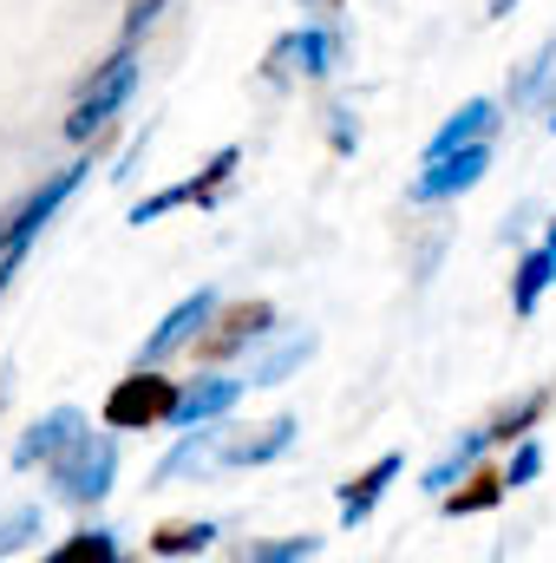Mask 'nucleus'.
<instances>
[{
  "label": "nucleus",
  "mask_w": 556,
  "mask_h": 563,
  "mask_svg": "<svg viewBox=\"0 0 556 563\" xmlns=\"http://www.w3.org/2000/svg\"><path fill=\"white\" fill-rule=\"evenodd\" d=\"M46 478H53V492H59L66 505H99V498L112 492V478H119V439L86 426V432L46 465Z\"/></svg>",
  "instance_id": "f257e3e1"
},
{
  "label": "nucleus",
  "mask_w": 556,
  "mask_h": 563,
  "mask_svg": "<svg viewBox=\"0 0 556 563\" xmlns=\"http://www.w3.org/2000/svg\"><path fill=\"white\" fill-rule=\"evenodd\" d=\"M132 86H138V53L125 46V53H112V59L92 73V86L79 92V106H73V119H66V139L86 144L112 112H119V106H125V99H132Z\"/></svg>",
  "instance_id": "f03ea898"
},
{
  "label": "nucleus",
  "mask_w": 556,
  "mask_h": 563,
  "mask_svg": "<svg viewBox=\"0 0 556 563\" xmlns=\"http://www.w3.org/2000/svg\"><path fill=\"white\" fill-rule=\"evenodd\" d=\"M491 170V144H458L445 157H425V170L413 177V203H445V197H465L471 184H485Z\"/></svg>",
  "instance_id": "7ed1b4c3"
},
{
  "label": "nucleus",
  "mask_w": 556,
  "mask_h": 563,
  "mask_svg": "<svg viewBox=\"0 0 556 563\" xmlns=\"http://www.w3.org/2000/svg\"><path fill=\"white\" fill-rule=\"evenodd\" d=\"M79 184H86V164H66V170H53V177H46V184H40V190H33L20 210H13V223H0V256H7V250H26V243H33V236H40V230L59 217V203H66Z\"/></svg>",
  "instance_id": "20e7f679"
},
{
  "label": "nucleus",
  "mask_w": 556,
  "mask_h": 563,
  "mask_svg": "<svg viewBox=\"0 0 556 563\" xmlns=\"http://www.w3.org/2000/svg\"><path fill=\"white\" fill-rule=\"evenodd\" d=\"M236 164H243V151H236V144H223V151H216V157H210V164H203V170H197L190 184H170V190H157V197H144V203H132V223L144 230V223H157L164 210H184V203H216Z\"/></svg>",
  "instance_id": "39448f33"
},
{
  "label": "nucleus",
  "mask_w": 556,
  "mask_h": 563,
  "mask_svg": "<svg viewBox=\"0 0 556 563\" xmlns=\"http://www.w3.org/2000/svg\"><path fill=\"white\" fill-rule=\"evenodd\" d=\"M210 321H216V288H197V295H184V301H177V308H170V314L151 328V341L138 347V367H157V361H170V354H177L184 341H197Z\"/></svg>",
  "instance_id": "423d86ee"
},
{
  "label": "nucleus",
  "mask_w": 556,
  "mask_h": 563,
  "mask_svg": "<svg viewBox=\"0 0 556 563\" xmlns=\"http://www.w3.org/2000/svg\"><path fill=\"white\" fill-rule=\"evenodd\" d=\"M230 459V432H216V426L203 420V426H184V439L157 459V485H177V478H203V472H216Z\"/></svg>",
  "instance_id": "0eeeda50"
},
{
  "label": "nucleus",
  "mask_w": 556,
  "mask_h": 563,
  "mask_svg": "<svg viewBox=\"0 0 556 563\" xmlns=\"http://www.w3.org/2000/svg\"><path fill=\"white\" fill-rule=\"evenodd\" d=\"M170 407H177V387L157 380L151 367H138V374L119 380V394L105 400V426H157V420H170Z\"/></svg>",
  "instance_id": "6e6552de"
},
{
  "label": "nucleus",
  "mask_w": 556,
  "mask_h": 563,
  "mask_svg": "<svg viewBox=\"0 0 556 563\" xmlns=\"http://www.w3.org/2000/svg\"><path fill=\"white\" fill-rule=\"evenodd\" d=\"M243 387H249V380H230V374H197V380H184V387H177V407H170V420H164V426H177V432H184V426L223 420V413L243 400Z\"/></svg>",
  "instance_id": "1a4fd4ad"
},
{
  "label": "nucleus",
  "mask_w": 556,
  "mask_h": 563,
  "mask_svg": "<svg viewBox=\"0 0 556 563\" xmlns=\"http://www.w3.org/2000/svg\"><path fill=\"white\" fill-rule=\"evenodd\" d=\"M281 73H301V79L334 73V33L327 26H294L276 53H269V79H281Z\"/></svg>",
  "instance_id": "9d476101"
},
{
  "label": "nucleus",
  "mask_w": 556,
  "mask_h": 563,
  "mask_svg": "<svg viewBox=\"0 0 556 563\" xmlns=\"http://www.w3.org/2000/svg\"><path fill=\"white\" fill-rule=\"evenodd\" d=\"M79 432H86V413H79V407H53L46 420L26 426V439L13 445V465H53Z\"/></svg>",
  "instance_id": "9b49d317"
},
{
  "label": "nucleus",
  "mask_w": 556,
  "mask_h": 563,
  "mask_svg": "<svg viewBox=\"0 0 556 563\" xmlns=\"http://www.w3.org/2000/svg\"><path fill=\"white\" fill-rule=\"evenodd\" d=\"M400 465H407L400 452H380V459H374L347 492H341V525H367V518H374V505L387 498V485L400 478Z\"/></svg>",
  "instance_id": "f8f14e48"
},
{
  "label": "nucleus",
  "mask_w": 556,
  "mask_h": 563,
  "mask_svg": "<svg viewBox=\"0 0 556 563\" xmlns=\"http://www.w3.org/2000/svg\"><path fill=\"white\" fill-rule=\"evenodd\" d=\"M308 354H314V328H288V334L269 341L263 354H249V387H281Z\"/></svg>",
  "instance_id": "ddd939ff"
},
{
  "label": "nucleus",
  "mask_w": 556,
  "mask_h": 563,
  "mask_svg": "<svg viewBox=\"0 0 556 563\" xmlns=\"http://www.w3.org/2000/svg\"><path fill=\"white\" fill-rule=\"evenodd\" d=\"M498 132V106L491 99H465L445 125H438V139L425 144V157H445V151H458V144H478Z\"/></svg>",
  "instance_id": "4468645a"
},
{
  "label": "nucleus",
  "mask_w": 556,
  "mask_h": 563,
  "mask_svg": "<svg viewBox=\"0 0 556 563\" xmlns=\"http://www.w3.org/2000/svg\"><path fill=\"white\" fill-rule=\"evenodd\" d=\"M294 432H301V420L281 413V420L256 426V439H230V465H269V459H281L294 445Z\"/></svg>",
  "instance_id": "2eb2a0df"
},
{
  "label": "nucleus",
  "mask_w": 556,
  "mask_h": 563,
  "mask_svg": "<svg viewBox=\"0 0 556 563\" xmlns=\"http://www.w3.org/2000/svg\"><path fill=\"white\" fill-rule=\"evenodd\" d=\"M485 445H498V439H491V426H485V432H465V439H458V445H452L432 472H425V492H432V498H445V492H452V485H458L478 459H485Z\"/></svg>",
  "instance_id": "dca6fc26"
},
{
  "label": "nucleus",
  "mask_w": 556,
  "mask_h": 563,
  "mask_svg": "<svg viewBox=\"0 0 556 563\" xmlns=\"http://www.w3.org/2000/svg\"><path fill=\"white\" fill-rule=\"evenodd\" d=\"M551 282H556V243H544V250H531V256L518 263V276H511V308H518V314H537V301H544Z\"/></svg>",
  "instance_id": "f3484780"
},
{
  "label": "nucleus",
  "mask_w": 556,
  "mask_h": 563,
  "mask_svg": "<svg viewBox=\"0 0 556 563\" xmlns=\"http://www.w3.org/2000/svg\"><path fill=\"white\" fill-rule=\"evenodd\" d=\"M210 544H216V525H210V518H197V525H164V531L151 538L157 558H197V551H210Z\"/></svg>",
  "instance_id": "a211bd4d"
},
{
  "label": "nucleus",
  "mask_w": 556,
  "mask_h": 563,
  "mask_svg": "<svg viewBox=\"0 0 556 563\" xmlns=\"http://www.w3.org/2000/svg\"><path fill=\"white\" fill-rule=\"evenodd\" d=\"M269 321H276V308H269V301H243V308L230 314V334H216V354H230V347H249V341H263V334H269Z\"/></svg>",
  "instance_id": "6ab92c4d"
},
{
  "label": "nucleus",
  "mask_w": 556,
  "mask_h": 563,
  "mask_svg": "<svg viewBox=\"0 0 556 563\" xmlns=\"http://www.w3.org/2000/svg\"><path fill=\"white\" fill-rule=\"evenodd\" d=\"M40 531H46V511H40V505H20V511H7V518H0V558H20V551L40 538Z\"/></svg>",
  "instance_id": "aec40b11"
},
{
  "label": "nucleus",
  "mask_w": 556,
  "mask_h": 563,
  "mask_svg": "<svg viewBox=\"0 0 556 563\" xmlns=\"http://www.w3.org/2000/svg\"><path fill=\"white\" fill-rule=\"evenodd\" d=\"M321 558V538H281V544H243V563H308Z\"/></svg>",
  "instance_id": "412c9836"
},
{
  "label": "nucleus",
  "mask_w": 556,
  "mask_h": 563,
  "mask_svg": "<svg viewBox=\"0 0 556 563\" xmlns=\"http://www.w3.org/2000/svg\"><path fill=\"white\" fill-rule=\"evenodd\" d=\"M551 66H556V40H544V46L531 53V66L518 73V86H511V106H524V99H537V92H544V79H551Z\"/></svg>",
  "instance_id": "4be33fe9"
},
{
  "label": "nucleus",
  "mask_w": 556,
  "mask_h": 563,
  "mask_svg": "<svg viewBox=\"0 0 556 563\" xmlns=\"http://www.w3.org/2000/svg\"><path fill=\"white\" fill-rule=\"evenodd\" d=\"M112 563L119 558V544H112V531H79V538H73V544H66V551H59V563Z\"/></svg>",
  "instance_id": "5701e85b"
},
{
  "label": "nucleus",
  "mask_w": 556,
  "mask_h": 563,
  "mask_svg": "<svg viewBox=\"0 0 556 563\" xmlns=\"http://www.w3.org/2000/svg\"><path fill=\"white\" fill-rule=\"evenodd\" d=\"M544 407H551V394H531V400H524V407H511V413H504V420L491 426V439H524V432H531V426H537V413H544Z\"/></svg>",
  "instance_id": "b1692460"
},
{
  "label": "nucleus",
  "mask_w": 556,
  "mask_h": 563,
  "mask_svg": "<svg viewBox=\"0 0 556 563\" xmlns=\"http://www.w3.org/2000/svg\"><path fill=\"white\" fill-rule=\"evenodd\" d=\"M511 485L504 478H478V492H445V511H485V505H498Z\"/></svg>",
  "instance_id": "393cba45"
},
{
  "label": "nucleus",
  "mask_w": 556,
  "mask_h": 563,
  "mask_svg": "<svg viewBox=\"0 0 556 563\" xmlns=\"http://www.w3.org/2000/svg\"><path fill=\"white\" fill-rule=\"evenodd\" d=\"M537 472H544V445H537V439L524 432V445H518V459H511V472H504V485L518 492V485H531Z\"/></svg>",
  "instance_id": "a878e982"
},
{
  "label": "nucleus",
  "mask_w": 556,
  "mask_h": 563,
  "mask_svg": "<svg viewBox=\"0 0 556 563\" xmlns=\"http://www.w3.org/2000/svg\"><path fill=\"white\" fill-rule=\"evenodd\" d=\"M157 13H164V0H132V13H125V40H138Z\"/></svg>",
  "instance_id": "bb28decb"
},
{
  "label": "nucleus",
  "mask_w": 556,
  "mask_h": 563,
  "mask_svg": "<svg viewBox=\"0 0 556 563\" xmlns=\"http://www.w3.org/2000/svg\"><path fill=\"white\" fill-rule=\"evenodd\" d=\"M327 119H334V151H354V144H360V132H354V125H347V119H354V112H341V106H334V112H327Z\"/></svg>",
  "instance_id": "cd10ccee"
},
{
  "label": "nucleus",
  "mask_w": 556,
  "mask_h": 563,
  "mask_svg": "<svg viewBox=\"0 0 556 563\" xmlns=\"http://www.w3.org/2000/svg\"><path fill=\"white\" fill-rule=\"evenodd\" d=\"M301 13H341V0H301Z\"/></svg>",
  "instance_id": "c85d7f7f"
},
{
  "label": "nucleus",
  "mask_w": 556,
  "mask_h": 563,
  "mask_svg": "<svg viewBox=\"0 0 556 563\" xmlns=\"http://www.w3.org/2000/svg\"><path fill=\"white\" fill-rule=\"evenodd\" d=\"M551 132H556V106H551Z\"/></svg>",
  "instance_id": "c756f323"
},
{
  "label": "nucleus",
  "mask_w": 556,
  "mask_h": 563,
  "mask_svg": "<svg viewBox=\"0 0 556 563\" xmlns=\"http://www.w3.org/2000/svg\"><path fill=\"white\" fill-rule=\"evenodd\" d=\"M551 243H556V223H551Z\"/></svg>",
  "instance_id": "7c9ffc66"
}]
</instances>
